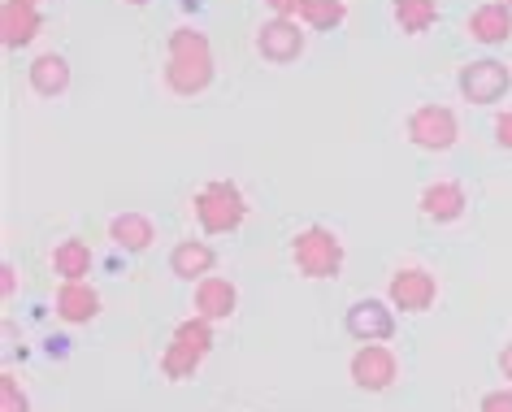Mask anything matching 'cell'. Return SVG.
I'll return each instance as SVG.
<instances>
[{
    "mask_svg": "<svg viewBox=\"0 0 512 412\" xmlns=\"http://www.w3.org/2000/svg\"><path fill=\"white\" fill-rule=\"evenodd\" d=\"M217 61H213V44L209 35L196 27H174L170 40H165V87L170 96H200L213 87Z\"/></svg>",
    "mask_w": 512,
    "mask_h": 412,
    "instance_id": "1",
    "label": "cell"
},
{
    "mask_svg": "<svg viewBox=\"0 0 512 412\" xmlns=\"http://www.w3.org/2000/svg\"><path fill=\"white\" fill-rule=\"evenodd\" d=\"M191 209H196V222L204 235H235V230L248 222V196H243V187L230 183V178L204 183L196 196H191Z\"/></svg>",
    "mask_w": 512,
    "mask_h": 412,
    "instance_id": "2",
    "label": "cell"
},
{
    "mask_svg": "<svg viewBox=\"0 0 512 412\" xmlns=\"http://www.w3.org/2000/svg\"><path fill=\"white\" fill-rule=\"evenodd\" d=\"M343 239L330 226H304L291 235V265L300 278L309 282H326L343 274Z\"/></svg>",
    "mask_w": 512,
    "mask_h": 412,
    "instance_id": "3",
    "label": "cell"
},
{
    "mask_svg": "<svg viewBox=\"0 0 512 412\" xmlns=\"http://www.w3.org/2000/svg\"><path fill=\"white\" fill-rule=\"evenodd\" d=\"M456 92L469 105H499L512 92V70L499 57H478L469 66H460L456 74Z\"/></svg>",
    "mask_w": 512,
    "mask_h": 412,
    "instance_id": "4",
    "label": "cell"
},
{
    "mask_svg": "<svg viewBox=\"0 0 512 412\" xmlns=\"http://www.w3.org/2000/svg\"><path fill=\"white\" fill-rule=\"evenodd\" d=\"M404 135H408V144L421 152H447V148H456V139H460V122L447 105H417L404 122Z\"/></svg>",
    "mask_w": 512,
    "mask_h": 412,
    "instance_id": "5",
    "label": "cell"
},
{
    "mask_svg": "<svg viewBox=\"0 0 512 412\" xmlns=\"http://www.w3.org/2000/svg\"><path fill=\"white\" fill-rule=\"evenodd\" d=\"M348 378H352L356 391L382 395L395 386V378H400V360H395V352L387 343H361L348 360Z\"/></svg>",
    "mask_w": 512,
    "mask_h": 412,
    "instance_id": "6",
    "label": "cell"
},
{
    "mask_svg": "<svg viewBox=\"0 0 512 412\" xmlns=\"http://www.w3.org/2000/svg\"><path fill=\"white\" fill-rule=\"evenodd\" d=\"M387 300L400 313H430L434 300H439V278L426 265H400L387 282Z\"/></svg>",
    "mask_w": 512,
    "mask_h": 412,
    "instance_id": "7",
    "label": "cell"
},
{
    "mask_svg": "<svg viewBox=\"0 0 512 412\" xmlns=\"http://www.w3.org/2000/svg\"><path fill=\"white\" fill-rule=\"evenodd\" d=\"M256 57L270 61V66H291V61L304 57V31L296 18H265L261 27H256Z\"/></svg>",
    "mask_w": 512,
    "mask_h": 412,
    "instance_id": "8",
    "label": "cell"
},
{
    "mask_svg": "<svg viewBox=\"0 0 512 412\" xmlns=\"http://www.w3.org/2000/svg\"><path fill=\"white\" fill-rule=\"evenodd\" d=\"M417 204H421V217H426V222L452 226V222H460V217H465V209H469V191L460 187L456 178H434V183L421 187Z\"/></svg>",
    "mask_w": 512,
    "mask_h": 412,
    "instance_id": "9",
    "label": "cell"
},
{
    "mask_svg": "<svg viewBox=\"0 0 512 412\" xmlns=\"http://www.w3.org/2000/svg\"><path fill=\"white\" fill-rule=\"evenodd\" d=\"M343 326H348V334L356 343H387L395 334V308L391 300H356L348 308V317H343Z\"/></svg>",
    "mask_w": 512,
    "mask_h": 412,
    "instance_id": "10",
    "label": "cell"
},
{
    "mask_svg": "<svg viewBox=\"0 0 512 412\" xmlns=\"http://www.w3.org/2000/svg\"><path fill=\"white\" fill-rule=\"evenodd\" d=\"M191 308H196V317H204V321H230L239 313V287L222 274H209L204 282H196Z\"/></svg>",
    "mask_w": 512,
    "mask_h": 412,
    "instance_id": "11",
    "label": "cell"
},
{
    "mask_svg": "<svg viewBox=\"0 0 512 412\" xmlns=\"http://www.w3.org/2000/svg\"><path fill=\"white\" fill-rule=\"evenodd\" d=\"M40 31H44L40 5H27V0H5L0 5V44L5 48H27L35 44Z\"/></svg>",
    "mask_w": 512,
    "mask_h": 412,
    "instance_id": "12",
    "label": "cell"
},
{
    "mask_svg": "<svg viewBox=\"0 0 512 412\" xmlns=\"http://www.w3.org/2000/svg\"><path fill=\"white\" fill-rule=\"evenodd\" d=\"M217 269V248L209 239H183L170 252V274L183 282H204Z\"/></svg>",
    "mask_w": 512,
    "mask_h": 412,
    "instance_id": "13",
    "label": "cell"
},
{
    "mask_svg": "<svg viewBox=\"0 0 512 412\" xmlns=\"http://www.w3.org/2000/svg\"><path fill=\"white\" fill-rule=\"evenodd\" d=\"M70 61L61 57V53H40L27 66V83H31V92L35 96H44V100H61L70 92Z\"/></svg>",
    "mask_w": 512,
    "mask_h": 412,
    "instance_id": "14",
    "label": "cell"
},
{
    "mask_svg": "<svg viewBox=\"0 0 512 412\" xmlns=\"http://www.w3.org/2000/svg\"><path fill=\"white\" fill-rule=\"evenodd\" d=\"M465 31L469 40H478L486 48H499L512 40V9L499 5V0H491V5H478L473 14L465 18Z\"/></svg>",
    "mask_w": 512,
    "mask_h": 412,
    "instance_id": "15",
    "label": "cell"
},
{
    "mask_svg": "<svg viewBox=\"0 0 512 412\" xmlns=\"http://www.w3.org/2000/svg\"><path fill=\"white\" fill-rule=\"evenodd\" d=\"M57 317L66 326H87L100 317V291L92 282H61L57 287Z\"/></svg>",
    "mask_w": 512,
    "mask_h": 412,
    "instance_id": "16",
    "label": "cell"
},
{
    "mask_svg": "<svg viewBox=\"0 0 512 412\" xmlns=\"http://www.w3.org/2000/svg\"><path fill=\"white\" fill-rule=\"evenodd\" d=\"M109 239H113V248H122L126 256H139V252L152 248L157 226H152V217H144V213H113L109 217Z\"/></svg>",
    "mask_w": 512,
    "mask_h": 412,
    "instance_id": "17",
    "label": "cell"
},
{
    "mask_svg": "<svg viewBox=\"0 0 512 412\" xmlns=\"http://www.w3.org/2000/svg\"><path fill=\"white\" fill-rule=\"evenodd\" d=\"M48 265H53V274L61 282H87V274H92V265H96V256H92V248H87V239L70 235V239H61L57 248H53Z\"/></svg>",
    "mask_w": 512,
    "mask_h": 412,
    "instance_id": "18",
    "label": "cell"
},
{
    "mask_svg": "<svg viewBox=\"0 0 512 412\" xmlns=\"http://www.w3.org/2000/svg\"><path fill=\"white\" fill-rule=\"evenodd\" d=\"M391 18L404 35H426L439 22V0H391Z\"/></svg>",
    "mask_w": 512,
    "mask_h": 412,
    "instance_id": "19",
    "label": "cell"
},
{
    "mask_svg": "<svg viewBox=\"0 0 512 412\" xmlns=\"http://www.w3.org/2000/svg\"><path fill=\"white\" fill-rule=\"evenodd\" d=\"M200 365H204V352H196V347H187V343H178V339L165 343V352H161V378H165V382H187V378H196Z\"/></svg>",
    "mask_w": 512,
    "mask_h": 412,
    "instance_id": "20",
    "label": "cell"
},
{
    "mask_svg": "<svg viewBox=\"0 0 512 412\" xmlns=\"http://www.w3.org/2000/svg\"><path fill=\"white\" fill-rule=\"evenodd\" d=\"M343 18H348V0H304L300 9V22L309 31H335L343 27Z\"/></svg>",
    "mask_w": 512,
    "mask_h": 412,
    "instance_id": "21",
    "label": "cell"
},
{
    "mask_svg": "<svg viewBox=\"0 0 512 412\" xmlns=\"http://www.w3.org/2000/svg\"><path fill=\"white\" fill-rule=\"evenodd\" d=\"M174 339L209 356V352H213V321H204V317L191 313L187 321H178V326H174Z\"/></svg>",
    "mask_w": 512,
    "mask_h": 412,
    "instance_id": "22",
    "label": "cell"
},
{
    "mask_svg": "<svg viewBox=\"0 0 512 412\" xmlns=\"http://www.w3.org/2000/svg\"><path fill=\"white\" fill-rule=\"evenodd\" d=\"M0 412H31V399L14 373H0Z\"/></svg>",
    "mask_w": 512,
    "mask_h": 412,
    "instance_id": "23",
    "label": "cell"
},
{
    "mask_svg": "<svg viewBox=\"0 0 512 412\" xmlns=\"http://www.w3.org/2000/svg\"><path fill=\"white\" fill-rule=\"evenodd\" d=\"M478 412H512V391H508V386H499V391H486L478 399Z\"/></svg>",
    "mask_w": 512,
    "mask_h": 412,
    "instance_id": "24",
    "label": "cell"
},
{
    "mask_svg": "<svg viewBox=\"0 0 512 412\" xmlns=\"http://www.w3.org/2000/svg\"><path fill=\"white\" fill-rule=\"evenodd\" d=\"M14 291H18V269L0 261V300H14Z\"/></svg>",
    "mask_w": 512,
    "mask_h": 412,
    "instance_id": "25",
    "label": "cell"
},
{
    "mask_svg": "<svg viewBox=\"0 0 512 412\" xmlns=\"http://www.w3.org/2000/svg\"><path fill=\"white\" fill-rule=\"evenodd\" d=\"M495 144L512 152V109H504V113L495 118Z\"/></svg>",
    "mask_w": 512,
    "mask_h": 412,
    "instance_id": "26",
    "label": "cell"
},
{
    "mask_svg": "<svg viewBox=\"0 0 512 412\" xmlns=\"http://www.w3.org/2000/svg\"><path fill=\"white\" fill-rule=\"evenodd\" d=\"M265 5L274 9V18H300L304 0H265Z\"/></svg>",
    "mask_w": 512,
    "mask_h": 412,
    "instance_id": "27",
    "label": "cell"
},
{
    "mask_svg": "<svg viewBox=\"0 0 512 412\" xmlns=\"http://www.w3.org/2000/svg\"><path fill=\"white\" fill-rule=\"evenodd\" d=\"M495 365H499V378H508V382H512V343H504V347H499Z\"/></svg>",
    "mask_w": 512,
    "mask_h": 412,
    "instance_id": "28",
    "label": "cell"
},
{
    "mask_svg": "<svg viewBox=\"0 0 512 412\" xmlns=\"http://www.w3.org/2000/svg\"><path fill=\"white\" fill-rule=\"evenodd\" d=\"M122 5H131V9H144V5H152V0H122Z\"/></svg>",
    "mask_w": 512,
    "mask_h": 412,
    "instance_id": "29",
    "label": "cell"
},
{
    "mask_svg": "<svg viewBox=\"0 0 512 412\" xmlns=\"http://www.w3.org/2000/svg\"><path fill=\"white\" fill-rule=\"evenodd\" d=\"M499 5H508V9H512V0H499Z\"/></svg>",
    "mask_w": 512,
    "mask_h": 412,
    "instance_id": "30",
    "label": "cell"
},
{
    "mask_svg": "<svg viewBox=\"0 0 512 412\" xmlns=\"http://www.w3.org/2000/svg\"><path fill=\"white\" fill-rule=\"evenodd\" d=\"M27 5H40V0H27Z\"/></svg>",
    "mask_w": 512,
    "mask_h": 412,
    "instance_id": "31",
    "label": "cell"
}]
</instances>
